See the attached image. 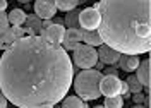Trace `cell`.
<instances>
[{
	"mask_svg": "<svg viewBox=\"0 0 151 108\" xmlns=\"http://www.w3.org/2000/svg\"><path fill=\"white\" fill-rule=\"evenodd\" d=\"M120 96L125 99H131V89H129L125 81H122V84H120Z\"/></svg>",
	"mask_w": 151,
	"mask_h": 108,
	"instance_id": "cell-23",
	"label": "cell"
},
{
	"mask_svg": "<svg viewBox=\"0 0 151 108\" xmlns=\"http://www.w3.org/2000/svg\"><path fill=\"white\" fill-rule=\"evenodd\" d=\"M19 4H29V2H31V0H17Z\"/></svg>",
	"mask_w": 151,
	"mask_h": 108,
	"instance_id": "cell-30",
	"label": "cell"
},
{
	"mask_svg": "<svg viewBox=\"0 0 151 108\" xmlns=\"http://www.w3.org/2000/svg\"><path fill=\"white\" fill-rule=\"evenodd\" d=\"M16 108H21V107H16Z\"/></svg>",
	"mask_w": 151,
	"mask_h": 108,
	"instance_id": "cell-35",
	"label": "cell"
},
{
	"mask_svg": "<svg viewBox=\"0 0 151 108\" xmlns=\"http://www.w3.org/2000/svg\"><path fill=\"white\" fill-rule=\"evenodd\" d=\"M77 5H79V0H55L57 10H64V12L74 10Z\"/></svg>",
	"mask_w": 151,
	"mask_h": 108,
	"instance_id": "cell-19",
	"label": "cell"
},
{
	"mask_svg": "<svg viewBox=\"0 0 151 108\" xmlns=\"http://www.w3.org/2000/svg\"><path fill=\"white\" fill-rule=\"evenodd\" d=\"M132 101L136 103V105H142V101H144V94L142 93H134V96H131Z\"/></svg>",
	"mask_w": 151,
	"mask_h": 108,
	"instance_id": "cell-24",
	"label": "cell"
},
{
	"mask_svg": "<svg viewBox=\"0 0 151 108\" xmlns=\"http://www.w3.org/2000/svg\"><path fill=\"white\" fill-rule=\"evenodd\" d=\"M83 41V33H81V28L77 29H65V34H64V50H74L79 43Z\"/></svg>",
	"mask_w": 151,
	"mask_h": 108,
	"instance_id": "cell-12",
	"label": "cell"
},
{
	"mask_svg": "<svg viewBox=\"0 0 151 108\" xmlns=\"http://www.w3.org/2000/svg\"><path fill=\"white\" fill-rule=\"evenodd\" d=\"M7 10V0H0V12Z\"/></svg>",
	"mask_w": 151,
	"mask_h": 108,
	"instance_id": "cell-28",
	"label": "cell"
},
{
	"mask_svg": "<svg viewBox=\"0 0 151 108\" xmlns=\"http://www.w3.org/2000/svg\"><path fill=\"white\" fill-rule=\"evenodd\" d=\"M103 107L105 108H122L124 107V98L122 96H106Z\"/></svg>",
	"mask_w": 151,
	"mask_h": 108,
	"instance_id": "cell-20",
	"label": "cell"
},
{
	"mask_svg": "<svg viewBox=\"0 0 151 108\" xmlns=\"http://www.w3.org/2000/svg\"><path fill=\"white\" fill-rule=\"evenodd\" d=\"M60 103H62V108H84V101L76 94L74 96H65Z\"/></svg>",
	"mask_w": 151,
	"mask_h": 108,
	"instance_id": "cell-18",
	"label": "cell"
},
{
	"mask_svg": "<svg viewBox=\"0 0 151 108\" xmlns=\"http://www.w3.org/2000/svg\"><path fill=\"white\" fill-rule=\"evenodd\" d=\"M96 62H98V53H96L94 46L79 43L74 48V64L79 69H93Z\"/></svg>",
	"mask_w": 151,
	"mask_h": 108,
	"instance_id": "cell-4",
	"label": "cell"
},
{
	"mask_svg": "<svg viewBox=\"0 0 151 108\" xmlns=\"http://www.w3.org/2000/svg\"><path fill=\"white\" fill-rule=\"evenodd\" d=\"M101 77H103V74L100 70H94V69L81 70L76 76V81H72L76 94L83 101L98 99L101 96V93H100V81H101Z\"/></svg>",
	"mask_w": 151,
	"mask_h": 108,
	"instance_id": "cell-3",
	"label": "cell"
},
{
	"mask_svg": "<svg viewBox=\"0 0 151 108\" xmlns=\"http://www.w3.org/2000/svg\"><path fill=\"white\" fill-rule=\"evenodd\" d=\"M81 33H83V41H84L86 45H89V46H100V45H103V41L100 38L98 31L81 29Z\"/></svg>",
	"mask_w": 151,
	"mask_h": 108,
	"instance_id": "cell-16",
	"label": "cell"
},
{
	"mask_svg": "<svg viewBox=\"0 0 151 108\" xmlns=\"http://www.w3.org/2000/svg\"><path fill=\"white\" fill-rule=\"evenodd\" d=\"M122 81L119 76H103L100 81V93L103 96H120Z\"/></svg>",
	"mask_w": 151,
	"mask_h": 108,
	"instance_id": "cell-6",
	"label": "cell"
},
{
	"mask_svg": "<svg viewBox=\"0 0 151 108\" xmlns=\"http://www.w3.org/2000/svg\"><path fill=\"white\" fill-rule=\"evenodd\" d=\"M64 34H65L64 24H57V22H53V24H52L50 28H47V29L40 31V36L45 38L47 41H50V43H53V45H60L62 39H64Z\"/></svg>",
	"mask_w": 151,
	"mask_h": 108,
	"instance_id": "cell-8",
	"label": "cell"
},
{
	"mask_svg": "<svg viewBox=\"0 0 151 108\" xmlns=\"http://www.w3.org/2000/svg\"><path fill=\"white\" fill-rule=\"evenodd\" d=\"M103 65H105L103 62H100V60H98V62L94 64V70H101V69H103Z\"/></svg>",
	"mask_w": 151,
	"mask_h": 108,
	"instance_id": "cell-29",
	"label": "cell"
},
{
	"mask_svg": "<svg viewBox=\"0 0 151 108\" xmlns=\"http://www.w3.org/2000/svg\"><path fill=\"white\" fill-rule=\"evenodd\" d=\"M94 108H105L103 105H98V107H94Z\"/></svg>",
	"mask_w": 151,
	"mask_h": 108,
	"instance_id": "cell-33",
	"label": "cell"
},
{
	"mask_svg": "<svg viewBox=\"0 0 151 108\" xmlns=\"http://www.w3.org/2000/svg\"><path fill=\"white\" fill-rule=\"evenodd\" d=\"M139 57L137 55H125V53H120V57H119V69L124 70V72H129L132 74L134 70L137 69V65H139Z\"/></svg>",
	"mask_w": 151,
	"mask_h": 108,
	"instance_id": "cell-13",
	"label": "cell"
},
{
	"mask_svg": "<svg viewBox=\"0 0 151 108\" xmlns=\"http://www.w3.org/2000/svg\"><path fill=\"white\" fill-rule=\"evenodd\" d=\"M142 107H144V108H150V107H151V98H150V94H146V96H144Z\"/></svg>",
	"mask_w": 151,
	"mask_h": 108,
	"instance_id": "cell-27",
	"label": "cell"
},
{
	"mask_svg": "<svg viewBox=\"0 0 151 108\" xmlns=\"http://www.w3.org/2000/svg\"><path fill=\"white\" fill-rule=\"evenodd\" d=\"M125 82H127V86L131 89V93H141L142 91V86L139 84V81H137V77L134 74H129L127 79H125Z\"/></svg>",
	"mask_w": 151,
	"mask_h": 108,
	"instance_id": "cell-21",
	"label": "cell"
},
{
	"mask_svg": "<svg viewBox=\"0 0 151 108\" xmlns=\"http://www.w3.org/2000/svg\"><path fill=\"white\" fill-rule=\"evenodd\" d=\"M0 108H7V98L4 96L2 91H0Z\"/></svg>",
	"mask_w": 151,
	"mask_h": 108,
	"instance_id": "cell-26",
	"label": "cell"
},
{
	"mask_svg": "<svg viewBox=\"0 0 151 108\" xmlns=\"http://www.w3.org/2000/svg\"><path fill=\"white\" fill-rule=\"evenodd\" d=\"M96 53H98V60L106 64V65H115L119 62V57H120V53L117 50L110 48L106 45H100L98 50H96Z\"/></svg>",
	"mask_w": 151,
	"mask_h": 108,
	"instance_id": "cell-11",
	"label": "cell"
},
{
	"mask_svg": "<svg viewBox=\"0 0 151 108\" xmlns=\"http://www.w3.org/2000/svg\"><path fill=\"white\" fill-rule=\"evenodd\" d=\"M74 81L70 57L41 36H22L0 55V91L14 107L57 105Z\"/></svg>",
	"mask_w": 151,
	"mask_h": 108,
	"instance_id": "cell-1",
	"label": "cell"
},
{
	"mask_svg": "<svg viewBox=\"0 0 151 108\" xmlns=\"http://www.w3.org/2000/svg\"><path fill=\"white\" fill-rule=\"evenodd\" d=\"M94 9L103 45L125 55L151 50V0H100Z\"/></svg>",
	"mask_w": 151,
	"mask_h": 108,
	"instance_id": "cell-2",
	"label": "cell"
},
{
	"mask_svg": "<svg viewBox=\"0 0 151 108\" xmlns=\"http://www.w3.org/2000/svg\"><path fill=\"white\" fill-rule=\"evenodd\" d=\"M100 26V12L94 7H86L79 12V28L88 31H96Z\"/></svg>",
	"mask_w": 151,
	"mask_h": 108,
	"instance_id": "cell-5",
	"label": "cell"
},
{
	"mask_svg": "<svg viewBox=\"0 0 151 108\" xmlns=\"http://www.w3.org/2000/svg\"><path fill=\"white\" fill-rule=\"evenodd\" d=\"M57 14L55 0H35V16L41 21L52 19Z\"/></svg>",
	"mask_w": 151,
	"mask_h": 108,
	"instance_id": "cell-7",
	"label": "cell"
},
{
	"mask_svg": "<svg viewBox=\"0 0 151 108\" xmlns=\"http://www.w3.org/2000/svg\"><path fill=\"white\" fill-rule=\"evenodd\" d=\"M103 70H105V76H119V70H117L115 65L108 67V69H103Z\"/></svg>",
	"mask_w": 151,
	"mask_h": 108,
	"instance_id": "cell-25",
	"label": "cell"
},
{
	"mask_svg": "<svg viewBox=\"0 0 151 108\" xmlns=\"http://www.w3.org/2000/svg\"><path fill=\"white\" fill-rule=\"evenodd\" d=\"M26 12L22 9H12L7 14V19H9V24L10 26H22L24 24V21H26Z\"/></svg>",
	"mask_w": 151,
	"mask_h": 108,
	"instance_id": "cell-15",
	"label": "cell"
},
{
	"mask_svg": "<svg viewBox=\"0 0 151 108\" xmlns=\"http://www.w3.org/2000/svg\"><path fill=\"white\" fill-rule=\"evenodd\" d=\"M40 31H41V19L35 14H29L24 21V33L28 36H40Z\"/></svg>",
	"mask_w": 151,
	"mask_h": 108,
	"instance_id": "cell-14",
	"label": "cell"
},
{
	"mask_svg": "<svg viewBox=\"0 0 151 108\" xmlns=\"http://www.w3.org/2000/svg\"><path fill=\"white\" fill-rule=\"evenodd\" d=\"M150 69H151L150 59H146L144 62H139V65L136 69V77L139 81V84L148 91V94H150V81H151V70Z\"/></svg>",
	"mask_w": 151,
	"mask_h": 108,
	"instance_id": "cell-10",
	"label": "cell"
},
{
	"mask_svg": "<svg viewBox=\"0 0 151 108\" xmlns=\"http://www.w3.org/2000/svg\"><path fill=\"white\" fill-rule=\"evenodd\" d=\"M22 36H26L24 28H21V26H10L9 29L2 34V38H0V50L5 51L10 45H14V41H17Z\"/></svg>",
	"mask_w": 151,
	"mask_h": 108,
	"instance_id": "cell-9",
	"label": "cell"
},
{
	"mask_svg": "<svg viewBox=\"0 0 151 108\" xmlns=\"http://www.w3.org/2000/svg\"><path fill=\"white\" fill-rule=\"evenodd\" d=\"M132 108H144V107H142V105H134Z\"/></svg>",
	"mask_w": 151,
	"mask_h": 108,
	"instance_id": "cell-32",
	"label": "cell"
},
{
	"mask_svg": "<svg viewBox=\"0 0 151 108\" xmlns=\"http://www.w3.org/2000/svg\"><path fill=\"white\" fill-rule=\"evenodd\" d=\"M40 108H55V105H45V107H40Z\"/></svg>",
	"mask_w": 151,
	"mask_h": 108,
	"instance_id": "cell-31",
	"label": "cell"
},
{
	"mask_svg": "<svg viewBox=\"0 0 151 108\" xmlns=\"http://www.w3.org/2000/svg\"><path fill=\"white\" fill-rule=\"evenodd\" d=\"M9 28H10V24H9V19H7V14L5 12H0V38H2V34L9 29Z\"/></svg>",
	"mask_w": 151,
	"mask_h": 108,
	"instance_id": "cell-22",
	"label": "cell"
},
{
	"mask_svg": "<svg viewBox=\"0 0 151 108\" xmlns=\"http://www.w3.org/2000/svg\"><path fill=\"white\" fill-rule=\"evenodd\" d=\"M79 12L81 10H69L65 16V19H64V24L67 26V29H77L79 28Z\"/></svg>",
	"mask_w": 151,
	"mask_h": 108,
	"instance_id": "cell-17",
	"label": "cell"
},
{
	"mask_svg": "<svg viewBox=\"0 0 151 108\" xmlns=\"http://www.w3.org/2000/svg\"><path fill=\"white\" fill-rule=\"evenodd\" d=\"M84 2H86V0H79V4H84Z\"/></svg>",
	"mask_w": 151,
	"mask_h": 108,
	"instance_id": "cell-34",
	"label": "cell"
}]
</instances>
